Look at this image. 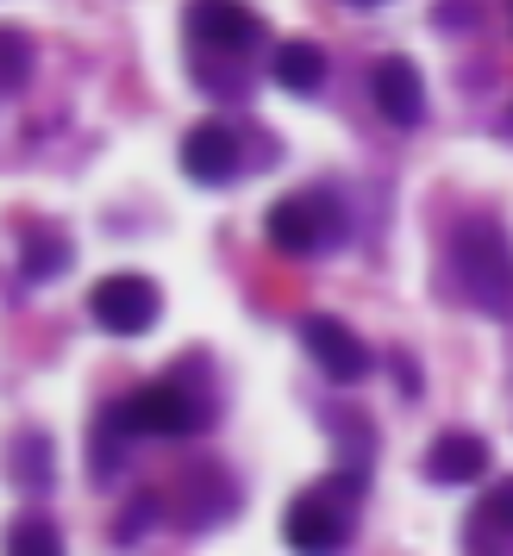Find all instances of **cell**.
<instances>
[{
  "label": "cell",
  "mask_w": 513,
  "mask_h": 556,
  "mask_svg": "<svg viewBox=\"0 0 513 556\" xmlns=\"http://www.w3.org/2000/svg\"><path fill=\"white\" fill-rule=\"evenodd\" d=\"M451 276H458L463 301L476 313L513 319V244L501 226L470 219V226L451 231Z\"/></svg>",
  "instance_id": "1"
},
{
  "label": "cell",
  "mask_w": 513,
  "mask_h": 556,
  "mask_svg": "<svg viewBox=\"0 0 513 556\" xmlns=\"http://www.w3.org/2000/svg\"><path fill=\"white\" fill-rule=\"evenodd\" d=\"M88 319L113 338H138V331H151L163 319V294H157L151 276H138V269H113V276L95 281V294H88Z\"/></svg>",
  "instance_id": "2"
},
{
  "label": "cell",
  "mask_w": 513,
  "mask_h": 556,
  "mask_svg": "<svg viewBox=\"0 0 513 556\" xmlns=\"http://www.w3.org/2000/svg\"><path fill=\"white\" fill-rule=\"evenodd\" d=\"M263 231H270V244L283 256H313V251H326L333 238H345V219H338L333 194H283L270 206Z\"/></svg>",
  "instance_id": "3"
},
{
  "label": "cell",
  "mask_w": 513,
  "mask_h": 556,
  "mask_svg": "<svg viewBox=\"0 0 513 556\" xmlns=\"http://www.w3.org/2000/svg\"><path fill=\"white\" fill-rule=\"evenodd\" d=\"M113 419L132 431V438H188V431H201V401L176 388V381H151V388H138L126 401L113 406Z\"/></svg>",
  "instance_id": "4"
},
{
  "label": "cell",
  "mask_w": 513,
  "mask_h": 556,
  "mask_svg": "<svg viewBox=\"0 0 513 556\" xmlns=\"http://www.w3.org/2000/svg\"><path fill=\"white\" fill-rule=\"evenodd\" d=\"M283 544L295 556H338L351 544V513L338 506L333 488H308V494H295L283 513Z\"/></svg>",
  "instance_id": "5"
},
{
  "label": "cell",
  "mask_w": 513,
  "mask_h": 556,
  "mask_svg": "<svg viewBox=\"0 0 513 556\" xmlns=\"http://www.w3.org/2000/svg\"><path fill=\"white\" fill-rule=\"evenodd\" d=\"M301 344H308V356L320 363V376L333 381H363L370 376V344H363L351 326H338V319H326V313H313V319H301Z\"/></svg>",
  "instance_id": "6"
},
{
  "label": "cell",
  "mask_w": 513,
  "mask_h": 556,
  "mask_svg": "<svg viewBox=\"0 0 513 556\" xmlns=\"http://www.w3.org/2000/svg\"><path fill=\"white\" fill-rule=\"evenodd\" d=\"M238 131L220 126V119H201V126L182 138V169H188V181H201V188H226L232 176H238Z\"/></svg>",
  "instance_id": "7"
},
{
  "label": "cell",
  "mask_w": 513,
  "mask_h": 556,
  "mask_svg": "<svg viewBox=\"0 0 513 556\" xmlns=\"http://www.w3.org/2000/svg\"><path fill=\"white\" fill-rule=\"evenodd\" d=\"M370 94H376V113L395 131H413L426 119V88H420V70H413L408 56H383L376 76H370Z\"/></svg>",
  "instance_id": "8"
},
{
  "label": "cell",
  "mask_w": 513,
  "mask_h": 556,
  "mask_svg": "<svg viewBox=\"0 0 513 556\" xmlns=\"http://www.w3.org/2000/svg\"><path fill=\"white\" fill-rule=\"evenodd\" d=\"M188 26L213 51H251L256 38H263V20H256L245 0H195L188 7Z\"/></svg>",
  "instance_id": "9"
},
{
  "label": "cell",
  "mask_w": 513,
  "mask_h": 556,
  "mask_svg": "<svg viewBox=\"0 0 513 556\" xmlns=\"http://www.w3.org/2000/svg\"><path fill=\"white\" fill-rule=\"evenodd\" d=\"M463 551L470 556H513V476H501L476 501L470 526H463Z\"/></svg>",
  "instance_id": "10"
},
{
  "label": "cell",
  "mask_w": 513,
  "mask_h": 556,
  "mask_svg": "<svg viewBox=\"0 0 513 556\" xmlns=\"http://www.w3.org/2000/svg\"><path fill=\"white\" fill-rule=\"evenodd\" d=\"M495 469V451H488L476 431H438L426 444V476L445 481V488H463V481H483Z\"/></svg>",
  "instance_id": "11"
},
{
  "label": "cell",
  "mask_w": 513,
  "mask_h": 556,
  "mask_svg": "<svg viewBox=\"0 0 513 556\" xmlns=\"http://www.w3.org/2000/svg\"><path fill=\"white\" fill-rule=\"evenodd\" d=\"M70 263H76V244H70V238H63L57 226L26 231V244H20V276H26L32 288H45V281H63V276H70Z\"/></svg>",
  "instance_id": "12"
},
{
  "label": "cell",
  "mask_w": 513,
  "mask_h": 556,
  "mask_svg": "<svg viewBox=\"0 0 513 556\" xmlns=\"http://www.w3.org/2000/svg\"><path fill=\"white\" fill-rule=\"evenodd\" d=\"M276 81H283L288 94H320L326 88V51L308 45V38H295L276 51Z\"/></svg>",
  "instance_id": "13"
},
{
  "label": "cell",
  "mask_w": 513,
  "mask_h": 556,
  "mask_svg": "<svg viewBox=\"0 0 513 556\" xmlns=\"http://www.w3.org/2000/svg\"><path fill=\"white\" fill-rule=\"evenodd\" d=\"M7 469L20 488H51V438L45 431H20L7 444Z\"/></svg>",
  "instance_id": "14"
},
{
  "label": "cell",
  "mask_w": 513,
  "mask_h": 556,
  "mask_svg": "<svg viewBox=\"0 0 513 556\" xmlns=\"http://www.w3.org/2000/svg\"><path fill=\"white\" fill-rule=\"evenodd\" d=\"M7 556H70V551H63V531L45 513H26V519L7 526Z\"/></svg>",
  "instance_id": "15"
},
{
  "label": "cell",
  "mask_w": 513,
  "mask_h": 556,
  "mask_svg": "<svg viewBox=\"0 0 513 556\" xmlns=\"http://www.w3.org/2000/svg\"><path fill=\"white\" fill-rule=\"evenodd\" d=\"M32 76V38L13 26H0V94H20Z\"/></svg>",
  "instance_id": "16"
},
{
  "label": "cell",
  "mask_w": 513,
  "mask_h": 556,
  "mask_svg": "<svg viewBox=\"0 0 513 556\" xmlns=\"http://www.w3.org/2000/svg\"><path fill=\"white\" fill-rule=\"evenodd\" d=\"M363 7H376V0H363Z\"/></svg>",
  "instance_id": "17"
}]
</instances>
